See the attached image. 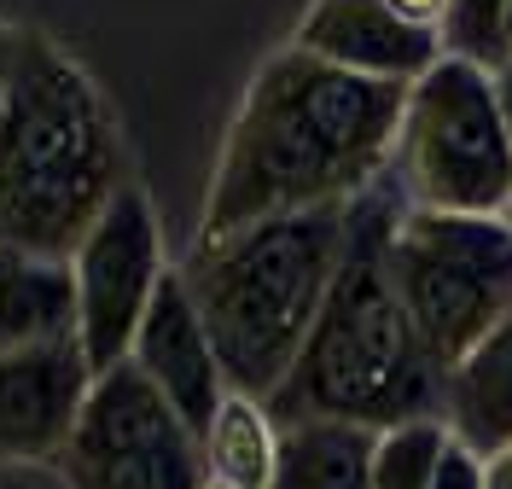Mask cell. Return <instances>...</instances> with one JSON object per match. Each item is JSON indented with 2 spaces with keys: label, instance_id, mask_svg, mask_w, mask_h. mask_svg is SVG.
<instances>
[{
  "label": "cell",
  "instance_id": "obj_1",
  "mask_svg": "<svg viewBox=\"0 0 512 489\" xmlns=\"http://www.w3.org/2000/svg\"><path fill=\"white\" fill-rule=\"evenodd\" d=\"M402 105V82L350 76L297 47L274 53L227 129L198 239L361 198L396 158Z\"/></svg>",
  "mask_w": 512,
  "mask_h": 489
},
{
  "label": "cell",
  "instance_id": "obj_2",
  "mask_svg": "<svg viewBox=\"0 0 512 489\" xmlns=\"http://www.w3.org/2000/svg\"><path fill=\"white\" fill-rule=\"evenodd\" d=\"M123 187V134L99 82L47 35H24L0 105V245L70 262Z\"/></svg>",
  "mask_w": 512,
  "mask_h": 489
},
{
  "label": "cell",
  "instance_id": "obj_3",
  "mask_svg": "<svg viewBox=\"0 0 512 489\" xmlns=\"http://www.w3.org/2000/svg\"><path fill=\"white\" fill-rule=\"evenodd\" d=\"M344 245L350 204L268 216L222 239H198L192 262L181 268V286L210 332L222 379L239 396L262 402L291 379L320 321V303L338 280Z\"/></svg>",
  "mask_w": 512,
  "mask_h": 489
},
{
  "label": "cell",
  "instance_id": "obj_4",
  "mask_svg": "<svg viewBox=\"0 0 512 489\" xmlns=\"http://www.w3.org/2000/svg\"><path fill=\"white\" fill-rule=\"evenodd\" d=\"M384 239H390V216L379 204L350 210V245H344L332 292L320 303V321L291 379L268 396L291 425L344 420L390 431V425L443 414V367L425 356L414 321L396 297Z\"/></svg>",
  "mask_w": 512,
  "mask_h": 489
},
{
  "label": "cell",
  "instance_id": "obj_5",
  "mask_svg": "<svg viewBox=\"0 0 512 489\" xmlns=\"http://www.w3.org/2000/svg\"><path fill=\"white\" fill-rule=\"evenodd\" d=\"M396 163L414 210L501 216L512 204V129L495 99V76L472 59H437L408 88Z\"/></svg>",
  "mask_w": 512,
  "mask_h": 489
},
{
  "label": "cell",
  "instance_id": "obj_6",
  "mask_svg": "<svg viewBox=\"0 0 512 489\" xmlns=\"http://www.w3.org/2000/svg\"><path fill=\"white\" fill-rule=\"evenodd\" d=\"M384 262L425 356L454 367L512 309V222L408 210L390 222Z\"/></svg>",
  "mask_w": 512,
  "mask_h": 489
},
{
  "label": "cell",
  "instance_id": "obj_7",
  "mask_svg": "<svg viewBox=\"0 0 512 489\" xmlns=\"http://www.w3.org/2000/svg\"><path fill=\"white\" fill-rule=\"evenodd\" d=\"M59 466L70 489H204L198 431L146 385L134 361L94 379Z\"/></svg>",
  "mask_w": 512,
  "mask_h": 489
},
{
  "label": "cell",
  "instance_id": "obj_8",
  "mask_svg": "<svg viewBox=\"0 0 512 489\" xmlns=\"http://www.w3.org/2000/svg\"><path fill=\"white\" fill-rule=\"evenodd\" d=\"M70 274H76V344L94 373H111L128 361L152 292L163 286L158 216L134 187H123L111 210L88 228V239L70 257Z\"/></svg>",
  "mask_w": 512,
  "mask_h": 489
},
{
  "label": "cell",
  "instance_id": "obj_9",
  "mask_svg": "<svg viewBox=\"0 0 512 489\" xmlns=\"http://www.w3.org/2000/svg\"><path fill=\"white\" fill-rule=\"evenodd\" d=\"M94 379L76 338L0 350V460H59Z\"/></svg>",
  "mask_w": 512,
  "mask_h": 489
},
{
  "label": "cell",
  "instance_id": "obj_10",
  "mask_svg": "<svg viewBox=\"0 0 512 489\" xmlns=\"http://www.w3.org/2000/svg\"><path fill=\"white\" fill-rule=\"evenodd\" d=\"M297 53L326 59L350 76L414 88L443 59V35L396 18L384 0H315L309 18L297 24Z\"/></svg>",
  "mask_w": 512,
  "mask_h": 489
},
{
  "label": "cell",
  "instance_id": "obj_11",
  "mask_svg": "<svg viewBox=\"0 0 512 489\" xmlns=\"http://www.w3.org/2000/svg\"><path fill=\"white\" fill-rule=\"evenodd\" d=\"M128 361L146 373V385L181 414V420L204 437L216 408H222V361L210 350V332L192 309L181 274H163V286L152 292V309L134 332Z\"/></svg>",
  "mask_w": 512,
  "mask_h": 489
},
{
  "label": "cell",
  "instance_id": "obj_12",
  "mask_svg": "<svg viewBox=\"0 0 512 489\" xmlns=\"http://www.w3.org/2000/svg\"><path fill=\"white\" fill-rule=\"evenodd\" d=\"M443 425L478 460L512 449V309L443 373Z\"/></svg>",
  "mask_w": 512,
  "mask_h": 489
},
{
  "label": "cell",
  "instance_id": "obj_13",
  "mask_svg": "<svg viewBox=\"0 0 512 489\" xmlns=\"http://www.w3.org/2000/svg\"><path fill=\"white\" fill-rule=\"evenodd\" d=\"M76 338V274L59 257L0 245V350H41Z\"/></svg>",
  "mask_w": 512,
  "mask_h": 489
},
{
  "label": "cell",
  "instance_id": "obj_14",
  "mask_svg": "<svg viewBox=\"0 0 512 489\" xmlns=\"http://www.w3.org/2000/svg\"><path fill=\"white\" fill-rule=\"evenodd\" d=\"M379 431L344 420H297L280 437L268 489H373Z\"/></svg>",
  "mask_w": 512,
  "mask_h": 489
},
{
  "label": "cell",
  "instance_id": "obj_15",
  "mask_svg": "<svg viewBox=\"0 0 512 489\" xmlns=\"http://www.w3.org/2000/svg\"><path fill=\"white\" fill-rule=\"evenodd\" d=\"M274 455H280V437L268 431V414L256 396L227 391L216 420L204 431V466L216 472V484L227 489H268L274 478Z\"/></svg>",
  "mask_w": 512,
  "mask_h": 489
},
{
  "label": "cell",
  "instance_id": "obj_16",
  "mask_svg": "<svg viewBox=\"0 0 512 489\" xmlns=\"http://www.w3.org/2000/svg\"><path fill=\"white\" fill-rule=\"evenodd\" d=\"M448 449L443 420H408L379 431L373 443V489H431Z\"/></svg>",
  "mask_w": 512,
  "mask_h": 489
},
{
  "label": "cell",
  "instance_id": "obj_17",
  "mask_svg": "<svg viewBox=\"0 0 512 489\" xmlns=\"http://www.w3.org/2000/svg\"><path fill=\"white\" fill-rule=\"evenodd\" d=\"M443 41L454 59H472L483 70L507 59V0H448Z\"/></svg>",
  "mask_w": 512,
  "mask_h": 489
},
{
  "label": "cell",
  "instance_id": "obj_18",
  "mask_svg": "<svg viewBox=\"0 0 512 489\" xmlns=\"http://www.w3.org/2000/svg\"><path fill=\"white\" fill-rule=\"evenodd\" d=\"M431 489H483V460L472 455V449H460V443L448 437L443 466H437V478H431Z\"/></svg>",
  "mask_w": 512,
  "mask_h": 489
},
{
  "label": "cell",
  "instance_id": "obj_19",
  "mask_svg": "<svg viewBox=\"0 0 512 489\" xmlns=\"http://www.w3.org/2000/svg\"><path fill=\"white\" fill-rule=\"evenodd\" d=\"M396 18H408V24H419V30H437L443 35V18H448V0H384Z\"/></svg>",
  "mask_w": 512,
  "mask_h": 489
},
{
  "label": "cell",
  "instance_id": "obj_20",
  "mask_svg": "<svg viewBox=\"0 0 512 489\" xmlns=\"http://www.w3.org/2000/svg\"><path fill=\"white\" fill-rule=\"evenodd\" d=\"M18 53H24V30L0 24V105H6V88H12V70H18Z\"/></svg>",
  "mask_w": 512,
  "mask_h": 489
},
{
  "label": "cell",
  "instance_id": "obj_21",
  "mask_svg": "<svg viewBox=\"0 0 512 489\" xmlns=\"http://www.w3.org/2000/svg\"><path fill=\"white\" fill-rule=\"evenodd\" d=\"M483 489H512V449H501L495 460H483Z\"/></svg>",
  "mask_w": 512,
  "mask_h": 489
},
{
  "label": "cell",
  "instance_id": "obj_22",
  "mask_svg": "<svg viewBox=\"0 0 512 489\" xmlns=\"http://www.w3.org/2000/svg\"><path fill=\"white\" fill-rule=\"evenodd\" d=\"M495 99H501V117H507V129H512V53L495 70Z\"/></svg>",
  "mask_w": 512,
  "mask_h": 489
},
{
  "label": "cell",
  "instance_id": "obj_23",
  "mask_svg": "<svg viewBox=\"0 0 512 489\" xmlns=\"http://www.w3.org/2000/svg\"><path fill=\"white\" fill-rule=\"evenodd\" d=\"M507 53H512V0H507Z\"/></svg>",
  "mask_w": 512,
  "mask_h": 489
},
{
  "label": "cell",
  "instance_id": "obj_24",
  "mask_svg": "<svg viewBox=\"0 0 512 489\" xmlns=\"http://www.w3.org/2000/svg\"><path fill=\"white\" fill-rule=\"evenodd\" d=\"M204 489H227V484H204Z\"/></svg>",
  "mask_w": 512,
  "mask_h": 489
}]
</instances>
